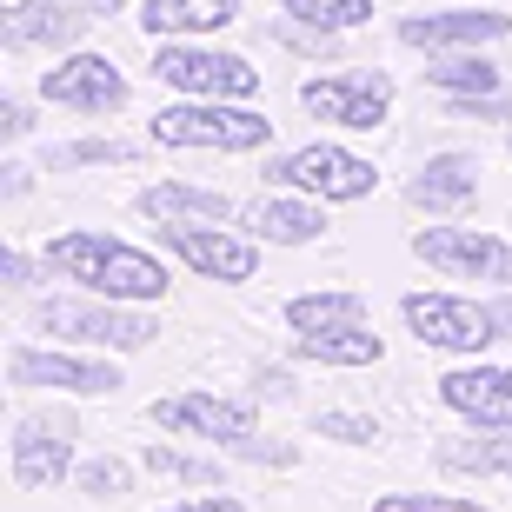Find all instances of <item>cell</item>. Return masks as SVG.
<instances>
[{
    "instance_id": "obj_1",
    "label": "cell",
    "mask_w": 512,
    "mask_h": 512,
    "mask_svg": "<svg viewBox=\"0 0 512 512\" xmlns=\"http://www.w3.org/2000/svg\"><path fill=\"white\" fill-rule=\"evenodd\" d=\"M47 266L60 280H74L80 293H107V300H133V306L167 300V266L114 240V233H60L47 247Z\"/></svg>"
},
{
    "instance_id": "obj_2",
    "label": "cell",
    "mask_w": 512,
    "mask_h": 512,
    "mask_svg": "<svg viewBox=\"0 0 512 512\" xmlns=\"http://www.w3.org/2000/svg\"><path fill=\"white\" fill-rule=\"evenodd\" d=\"M34 326L47 340H74V346H100V353H140L153 346V313H140L133 300H107V293H87V300H40Z\"/></svg>"
},
{
    "instance_id": "obj_3",
    "label": "cell",
    "mask_w": 512,
    "mask_h": 512,
    "mask_svg": "<svg viewBox=\"0 0 512 512\" xmlns=\"http://www.w3.org/2000/svg\"><path fill=\"white\" fill-rule=\"evenodd\" d=\"M153 147H213V153H253L273 140V120L240 107V100H180V107H160L153 114Z\"/></svg>"
},
{
    "instance_id": "obj_4",
    "label": "cell",
    "mask_w": 512,
    "mask_h": 512,
    "mask_svg": "<svg viewBox=\"0 0 512 512\" xmlns=\"http://www.w3.org/2000/svg\"><path fill=\"white\" fill-rule=\"evenodd\" d=\"M153 80L187 100H253L260 94V67L227 47H200V40H160Z\"/></svg>"
},
{
    "instance_id": "obj_5",
    "label": "cell",
    "mask_w": 512,
    "mask_h": 512,
    "mask_svg": "<svg viewBox=\"0 0 512 512\" xmlns=\"http://www.w3.org/2000/svg\"><path fill=\"white\" fill-rule=\"evenodd\" d=\"M399 320L419 346H439V353H486L499 340L493 300H459V293H406L399 300Z\"/></svg>"
},
{
    "instance_id": "obj_6",
    "label": "cell",
    "mask_w": 512,
    "mask_h": 512,
    "mask_svg": "<svg viewBox=\"0 0 512 512\" xmlns=\"http://www.w3.org/2000/svg\"><path fill=\"white\" fill-rule=\"evenodd\" d=\"M266 180L286 193H313V200H366V193L380 187L373 160H360L353 147H333V140H313L300 153L266 160Z\"/></svg>"
},
{
    "instance_id": "obj_7",
    "label": "cell",
    "mask_w": 512,
    "mask_h": 512,
    "mask_svg": "<svg viewBox=\"0 0 512 512\" xmlns=\"http://www.w3.org/2000/svg\"><path fill=\"white\" fill-rule=\"evenodd\" d=\"M306 114L326 120V127H346V133H373L386 127L393 114V74L386 67H346V74H320L300 87Z\"/></svg>"
},
{
    "instance_id": "obj_8",
    "label": "cell",
    "mask_w": 512,
    "mask_h": 512,
    "mask_svg": "<svg viewBox=\"0 0 512 512\" xmlns=\"http://www.w3.org/2000/svg\"><path fill=\"white\" fill-rule=\"evenodd\" d=\"M413 253L446 280H486V286H512V240L479 227H419Z\"/></svg>"
},
{
    "instance_id": "obj_9",
    "label": "cell",
    "mask_w": 512,
    "mask_h": 512,
    "mask_svg": "<svg viewBox=\"0 0 512 512\" xmlns=\"http://www.w3.org/2000/svg\"><path fill=\"white\" fill-rule=\"evenodd\" d=\"M7 380L14 386H54V393H74V399H100V393H120V366L94 353H60V346H14L7 353Z\"/></svg>"
},
{
    "instance_id": "obj_10",
    "label": "cell",
    "mask_w": 512,
    "mask_h": 512,
    "mask_svg": "<svg viewBox=\"0 0 512 512\" xmlns=\"http://www.w3.org/2000/svg\"><path fill=\"white\" fill-rule=\"evenodd\" d=\"M40 100L100 120V114H120V107H127V74H120L107 54H67L40 74Z\"/></svg>"
},
{
    "instance_id": "obj_11",
    "label": "cell",
    "mask_w": 512,
    "mask_h": 512,
    "mask_svg": "<svg viewBox=\"0 0 512 512\" xmlns=\"http://www.w3.org/2000/svg\"><path fill=\"white\" fill-rule=\"evenodd\" d=\"M160 240H167V247L200 273V280L240 286V280L260 273V247L240 240V233H227V227H213V220H173V227H160Z\"/></svg>"
},
{
    "instance_id": "obj_12",
    "label": "cell",
    "mask_w": 512,
    "mask_h": 512,
    "mask_svg": "<svg viewBox=\"0 0 512 512\" xmlns=\"http://www.w3.org/2000/svg\"><path fill=\"white\" fill-rule=\"evenodd\" d=\"M153 426L160 433H180V439H213V446H240L253 439V406L247 399H220V393H173V399H153Z\"/></svg>"
},
{
    "instance_id": "obj_13",
    "label": "cell",
    "mask_w": 512,
    "mask_h": 512,
    "mask_svg": "<svg viewBox=\"0 0 512 512\" xmlns=\"http://www.w3.org/2000/svg\"><path fill=\"white\" fill-rule=\"evenodd\" d=\"M74 413H27L14 426V446H7V459H14V479L20 486H60V479L74 473Z\"/></svg>"
},
{
    "instance_id": "obj_14",
    "label": "cell",
    "mask_w": 512,
    "mask_h": 512,
    "mask_svg": "<svg viewBox=\"0 0 512 512\" xmlns=\"http://www.w3.org/2000/svg\"><path fill=\"white\" fill-rule=\"evenodd\" d=\"M94 7H67V0H14L7 7V20H0V40L14 47V54H34V47H47V54H67V47H80L87 40V27H94Z\"/></svg>"
},
{
    "instance_id": "obj_15",
    "label": "cell",
    "mask_w": 512,
    "mask_h": 512,
    "mask_svg": "<svg viewBox=\"0 0 512 512\" xmlns=\"http://www.w3.org/2000/svg\"><path fill=\"white\" fill-rule=\"evenodd\" d=\"M512 34V14L493 7H453V14H406L399 20V47H426V54H459V47H493Z\"/></svg>"
},
{
    "instance_id": "obj_16",
    "label": "cell",
    "mask_w": 512,
    "mask_h": 512,
    "mask_svg": "<svg viewBox=\"0 0 512 512\" xmlns=\"http://www.w3.org/2000/svg\"><path fill=\"white\" fill-rule=\"evenodd\" d=\"M439 399L453 406L466 426H512V366H453L439 380Z\"/></svg>"
},
{
    "instance_id": "obj_17",
    "label": "cell",
    "mask_w": 512,
    "mask_h": 512,
    "mask_svg": "<svg viewBox=\"0 0 512 512\" xmlns=\"http://www.w3.org/2000/svg\"><path fill=\"white\" fill-rule=\"evenodd\" d=\"M479 193V160L473 153H426V167L406 180V200L419 213H459Z\"/></svg>"
},
{
    "instance_id": "obj_18",
    "label": "cell",
    "mask_w": 512,
    "mask_h": 512,
    "mask_svg": "<svg viewBox=\"0 0 512 512\" xmlns=\"http://www.w3.org/2000/svg\"><path fill=\"white\" fill-rule=\"evenodd\" d=\"M433 466L453 479H506L512 473V426H473L459 439H439Z\"/></svg>"
},
{
    "instance_id": "obj_19",
    "label": "cell",
    "mask_w": 512,
    "mask_h": 512,
    "mask_svg": "<svg viewBox=\"0 0 512 512\" xmlns=\"http://www.w3.org/2000/svg\"><path fill=\"white\" fill-rule=\"evenodd\" d=\"M133 207L147 213L153 227H173V220H213V227H227L233 213V200L227 193H213V187H187V180H160V187H147Z\"/></svg>"
},
{
    "instance_id": "obj_20",
    "label": "cell",
    "mask_w": 512,
    "mask_h": 512,
    "mask_svg": "<svg viewBox=\"0 0 512 512\" xmlns=\"http://www.w3.org/2000/svg\"><path fill=\"white\" fill-rule=\"evenodd\" d=\"M233 20H240V0H147L140 7V27L153 40H193L213 27H233Z\"/></svg>"
},
{
    "instance_id": "obj_21",
    "label": "cell",
    "mask_w": 512,
    "mask_h": 512,
    "mask_svg": "<svg viewBox=\"0 0 512 512\" xmlns=\"http://www.w3.org/2000/svg\"><path fill=\"white\" fill-rule=\"evenodd\" d=\"M326 200H313V193H293V200H260L253 207V240H266V247H313L326 233Z\"/></svg>"
},
{
    "instance_id": "obj_22",
    "label": "cell",
    "mask_w": 512,
    "mask_h": 512,
    "mask_svg": "<svg viewBox=\"0 0 512 512\" xmlns=\"http://www.w3.org/2000/svg\"><path fill=\"white\" fill-rule=\"evenodd\" d=\"M293 353L313 366H380V333L373 326H320V333H293Z\"/></svg>"
},
{
    "instance_id": "obj_23",
    "label": "cell",
    "mask_w": 512,
    "mask_h": 512,
    "mask_svg": "<svg viewBox=\"0 0 512 512\" xmlns=\"http://www.w3.org/2000/svg\"><path fill=\"white\" fill-rule=\"evenodd\" d=\"M286 326H293V333L366 326V300H360V293H293V300H286Z\"/></svg>"
},
{
    "instance_id": "obj_24",
    "label": "cell",
    "mask_w": 512,
    "mask_h": 512,
    "mask_svg": "<svg viewBox=\"0 0 512 512\" xmlns=\"http://www.w3.org/2000/svg\"><path fill=\"white\" fill-rule=\"evenodd\" d=\"M426 87H439V94H499V67L479 47H459V54H439L426 67Z\"/></svg>"
},
{
    "instance_id": "obj_25",
    "label": "cell",
    "mask_w": 512,
    "mask_h": 512,
    "mask_svg": "<svg viewBox=\"0 0 512 512\" xmlns=\"http://www.w3.org/2000/svg\"><path fill=\"white\" fill-rule=\"evenodd\" d=\"M140 466H147L153 479H180V486H227V473H220V459H200V453H180V446H167V439H153L147 453H140Z\"/></svg>"
},
{
    "instance_id": "obj_26",
    "label": "cell",
    "mask_w": 512,
    "mask_h": 512,
    "mask_svg": "<svg viewBox=\"0 0 512 512\" xmlns=\"http://www.w3.org/2000/svg\"><path fill=\"white\" fill-rule=\"evenodd\" d=\"M280 14L306 20V27H326V34H353L373 20V0H280Z\"/></svg>"
},
{
    "instance_id": "obj_27",
    "label": "cell",
    "mask_w": 512,
    "mask_h": 512,
    "mask_svg": "<svg viewBox=\"0 0 512 512\" xmlns=\"http://www.w3.org/2000/svg\"><path fill=\"white\" fill-rule=\"evenodd\" d=\"M133 147L127 140H74V147L47 153V173H74V167H127Z\"/></svg>"
},
{
    "instance_id": "obj_28",
    "label": "cell",
    "mask_w": 512,
    "mask_h": 512,
    "mask_svg": "<svg viewBox=\"0 0 512 512\" xmlns=\"http://www.w3.org/2000/svg\"><path fill=\"white\" fill-rule=\"evenodd\" d=\"M266 34L280 40V47H293V54H306V60H333L340 54V34H326V27H306V20H293V14H280Z\"/></svg>"
},
{
    "instance_id": "obj_29",
    "label": "cell",
    "mask_w": 512,
    "mask_h": 512,
    "mask_svg": "<svg viewBox=\"0 0 512 512\" xmlns=\"http://www.w3.org/2000/svg\"><path fill=\"white\" fill-rule=\"evenodd\" d=\"M74 479H80V493L87 499H120V493H133V466L127 459H87V466H74Z\"/></svg>"
},
{
    "instance_id": "obj_30",
    "label": "cell",
    "mask_w": 512,
    "mask_h": 512,
    "mask_svg": "<svg viewBox=\"0 0 512 512\" xmlns=\"http://www.w3.org/2000/svg\"><path fill=\"white\" fill-rule=\"evenodd\" d=\"M373 512H493V506L453 499V493H386V499H373Z\"/></svg>"
},
{
    "instance_id": "obj_31",
    "label": "cell",
    "mask_w": 512,
    "mask_h": 512,
    "mask_svg": "<svg viewBox=\"0 0 512 512\" xmlns=\"http://www.w3.org/2000/svg\"><path fill=\"white\" fill-rule=\"evenodd\" d=\"M313 433L340 439V446H373V439H380V419H366V413H320V419H313Z\"/></svg>"
},
{
    "instance_id": "obj_32",
    "label": "cell",
    "mask_w": 512,
    "mask_h": 512,
    "mask_svg": "<svg viewBox=\"0 0 512 512\" xmlns=\"http://www.w3.org/2000/svg\"><path fill=\"white\" fill-rule=\"evenodd\" d=\"M446 120H512V94H446Z\"/></svg>"
},
{
    "instance_id": "obj_33",
    "label": "cell",
    "mask_w": 512,
    "mask_h": 512,
    "mask_svg": "<svg viewBox=\"0 0 512 512\" xmlns=\"http://www.w3.org/2000/svg\"><path fill=\"white\" fill-rule=\"evenodd\" d=\"M233 459H247V466H293V459H300V446H293V439H240V446H233Z\"/></svg>"
},
{
    "instance_id": "obj_34",
    "label": "cell",
    "mask_w": 512,
    "mask_h": 512,
    "mask_svg": "<svg viewBox=\"0 0 512 512\" xmlns=\"http://www.w3.org/2000/svg\"><path fill=\"white\" fill-rule=\"evenodd\" d=\"M253 399H293V373L286 366H260L253 373Z\"/></svg>"
},
{
    "instance_id": "obj_35",
    "label": "cell",
    "mask_w": 512,
    "mask_h": 512,
    "mask_svg": "<svg viewBox=\"0 0 512 512\" xmlns=\"http://www.w3.org/2000/svg\"><path fill=\"white\" fill-rule=\"evenodd\" d=\"M0 273H7V286H14V293H27V286H34V260H27V253H0Z\"/></svg>"
},
{
    "instance_id": "obj_36",
    "label": "cell",
    "mask_w": 512,
    "mask_h": 512,
    "mask_svg": "<svg viewBox=\"0 0 512 512\" xmlns=\"http://www.w3.org/2000/svg\"><path fill=\"white\" fill-rule=\"evenodd\" d=\"M160 512H247V506H240L233 493H220V486H213L207 499H187V506H160Z\"/></svg>"
},
{
    "instance_id": "obj_37",
    "label": "cell",
    "mask_w": 512,
    "mask_h": 512,
    "mask_svg": "<svg viewBox=\"0 0 512 512\" xmlns=\"http://www.w3.org/2000/svg\"><path fill=\"white\" fill-rule=\"evenodd\" d=\"M27 127H34V114H27L20 100H0V133H7V140H20Z\"/></svg>"
},
{
    "instance_id": "obj_38",
    "label": "cell",
    "mask_w": 512,
    "mask_h": 512,
    "mask_svg": "<svg viewBox=\"0 0 512 512\" xmlns=\"http://www.w3.org/2000/svg\"><path fill=\"white\" fill-rule=\"evenodd\" d=\"M27 187H34V173L20 167V160H7V167H0V193H7V200H20Z\"/></svg>"
},
{
    "instance_id": "obj_39",
    "label": "cell",
    "mask_w": 512,
    "mask_h": 512,
    "mask_svg": "<svg viewBox=\"0 0 512 512\" xmlns=\"http://www.w3.org/2000/svg\"><path fill=\"white\" fill-rule=\"evenodd\" d=\"M493 320H499V340H512V286H499V300H493Z\"/></svg>"
},
{
    "instance_id": "obj_40",
    "label": "cell",
    "mask_w": 512,
    "mask_h": 512,
    "mask_svg": "<svg viewBox=\"0 0 512 512\" xmlns=\"http://www.w3.org/2000/svg\"><path fill=\"white\" fill-rule=\"evenodd\" d=\"M87 7H94V14L107 20V14H120V7H127V0H87Z\"/></svg>"
}]
</instances>
